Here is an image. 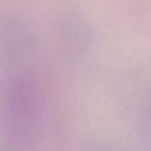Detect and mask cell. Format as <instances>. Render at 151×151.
Masks as SVG:
<instances>
[{
    "label": "cell",
    "instance_id": "1",
    "mask_svg": "<svg viewBox=\"0 0 151 151\" xmlns=\"http://www.w3.org/2000/svg\"><path fill=\"white\" fill-rule=\"evenodd\" d=\"M3 82L0 119L8 144L14 151H30L37 139L43 116V89L30 68L14 64Z\"/></svg>",
    "mask_w": 151,
    "mask_h": 151
}]
</instances>
